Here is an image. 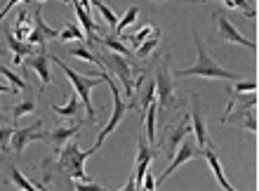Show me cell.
<instances>
[{"instance_id": "6da1fadb", "label": "cell", "mask_w": 259, "mask_h": 191, "mask_svg": "<svg viewBox=\"0 0 259 191\" xmlns=\"http://www.w3.org/2000/svg\"><path fill=\"white\" fill-rule=\"evenodd\" d=\"M193 43H196V52H198V62L193 64L191 68H179L175 71L172 75H177V78H184V75H200V78H222V81H240L238 73H233V71H226L222 68L210 55H207V50H205L203 41L193 33Z\"/></svg>"}, {"instance_id": "7a4b0ae2", "label": "cell", "mask_w": 259, "mask_h": 191, "mask_svg": "<svg viewBox=\"0 0 259 191\" xmlns=\"http://www.w3.org/2000/svg\"><path fill=\"white\" fill-rule=\"evenodd\" d=\"M95 146L88 151H82L80 146H78V137L75 139H68L66 144H64V149L59 151V163H57V168L64 172V175H68V177L73 179V182H88V172H85V161H88L92 154H95Z\"/></svg>"}, {"instance_id": "3957f363", "label": "cell", "mask_w": 259, "mask_h": 191, "mask_svg": "<svg viewBox=\"0 0 259 191\" xmlns=\"http://www.w3.org/2000/svg\"><path fill=\"white\" fill-rule=\"evenodd\" d=\"M50 59H52L57 66L62 68L64 73H66V78L71 81L73 90L78 92V97H80L82 106H85V111H88V118H90V121H97V111H95V106H92L90 92H92V88H97L99 83H104V75L102 73H97V75H80V73H75L71 66H66V64H64L59 57H50Z\"/></svg>"}, {"instance_id": "277c9868", "label": "cell", "mask_w": 259, "mask_h": 191, "mask_svg": "<svg viewBox=\"0 0 259 191\" xmlns=\"http://www.w3.org/2000/svg\"><path fill=\"white\" fill-rule=\"evenodd\" d=\"M99 73L104 75V83L111 88V95H113V113H111V118H109V123L102 128V132H99V137H97V142H95V149H99L104 142H106V137L113 132V130L120 125V121H123V116L127 113V109H132V102H123V97H120V92H118V85L113 83V78H111V73L106 71V68H102Z\"/></svg>"}, {"instance_id": "5b68a950", "label": "cell", "mask_w": 259, "mask_h": 191, "mask_svg": "<svg viewBox=\"0 0 259 191\" xmlns=\"http://www.w3.org/2000/svg\"><path fill=\"white\" fill-rule=\"evenodd\" d=\"M102 59V66L109 71V73H116L120 81H123V88H125V97H132L135 95V85H132V68H130V59L118 52H104L99 55Z\"/></svg>"}, {"instance_id": "8992f818", "label": "cell", "mask_w": 259, "mask_h": 191, "mask_svg": "<svg viewBox=\"0 0 259 191\" xmlns=\"http://www.w3.org/2000/svg\"><path fill=\"white\" fill-rule=\"evenodd\" d=\"M156 95H158V106H160V109H172V106H177L175 83H172V73H170V57H165L163 64L158 66Z\"/></svg>"}, {"instance_id": "52a82bcc", "label": "cell", "mask_w": 259, "mask_h": 191, "mask_svg": "<svg viewBox=\"0 0 259 191\" xmlns=\"http://www.w3.org/2000/svg\"><path fill=\"white\" fill-rule=\"evenodd\" d=\"M42 121H35V123L26 125V128H19L12 132V139H10V149H12V154L17 158L24 154V149H26V144L31 142H48V132H42Z\"/></svg>"}, {"instance_id": "ba28073f", "label": "cell", "mask_w": 259, "mask_h": 191, "mask_svg": "<svg viewBox=\"0 0 259 191\" xmlns=\"http://www.w3.org/2000/svg\"><path fill=\"white\" fill-rule=\"evenodd\" d=\"M214 19H217V33H219V41L224 43H233V45H243L247 50H254V41H247L245 35L238 33V28L233 26L231 21L226 19L224 14H214Z\"/></svg>"}, {"instance_id": "9c48e42d", "label": "cell", "mask_w": 259, "mask_h": 191, "mask_svg": "<svg viewBox=\"0 0 259 191\" xmlns=\"http://www.w3.org/2000/svg\"><path fill=\"white\" fill-rule=\"evenodd\" d=\"M198 154H200V149H198V144H193L191 139H184V142L179 144V149H177V154H175V156H172V163L167 165V170L163 172V175H160V177H158V184H163L165 179L170 177L172 172L177 170L179 165H184L186 161H191V158H196Z\"/></svg>"}, {"instance_id": "30bf717a", "label": "cell", "mask_w": 259, "mask_h": 191, "mask_svg": "<svg viewBox=\"0 0 259 191\" xmlns=\"http://www.w3.org/2000/svg\"><path fill=\"white\" fill-rule=\"evenodd\" d=\"M191 104H193V111H191V128L196 132V144L200 149L205 146H212L210 142V135H207V128H205V118H203V104H200V97L193 95L191 97Z\"/></svg>"}, {"instance_id": "8fae6325", "label": "cell", "mask_w": 259, "mask_h": 191, "mask_svg": "<svg viewBox=\"0 0 259 191\" xmlns=\"http://www.w3.org/2000/svg\"><path fill=\"white\" fill-rule=\"evenodd\" d=\"M153 151L146 146L142 137H139V142H137V168H135V189H144V177H146V170L151 168L153 163Z\"/></svg>"}, {"instance_id": "7c38bea8", "label": "cell", "mask_w": 259, "mask_h": 191, "mask_svg": "<svg viewBox=\"0 0 259 191\" xmlns=\"http://www.w3.org/2000/svg\"><path fill=\"white\" fill-rule=\"evenodd\" d=\"M191 132V116H184L182 121H179V125L175 130H167V139H165V154L167 156H175L177 154V149H179V144L186 139V135Z\"/></svg>"}, {"instance_id": "4fadbf2b", "label": "cell", "mask_w": 259, "mask_h": 191, "mask_svg": "<svg viewBox=\"0 0 259 191\" xmlns=\"http://www.w3.org/2000/svg\"><path fill=\"white\" fill-rule=\"evenodd\" d=\"M5 38H7V45H10V50H12V62H14V66H21L26 57L35 55V45H31V43H26V41H19V38H17V35H14L10 28L5 31Z\"/></svg>"}, {"instance_id": "5bb4252c", "label": "cell", "mask_w": 259, "mask_h": 191, "mask_svg": "<svg viewBox=\"0 0 259 191\" xmlns=\"http://www.w3.org/2000/svg\"><path fill=\"white\" fill-rule=\"evenodd\" d=\"M26 66L33 68L35 73H38V78H40V83H42V88H48L50 83H52V73H50V57H48V52H45V48H40L35 55L28 57Z\"/></svg>"}, {"instance_id": "9a60e30c", "label": "cell", "mask_w": 259, "mask_h": 191, "mask_svg": "<svg viewBox=\"0 0 259 191\" xmlns=\"http://www.w3.org/2000/svg\"><path fill=\"white\" fill-rule=\"evenodd\" d=\"M78 130H80V123L64 125V128L52 130V132H48V144L52 146V149H55V154H59V151L64 149V144H66L68 139H73V137L78 135Z\"/></svg>"}, {"instance_id": "2e32d148", "label": "cell", "mask_w": 259, "mask_h": 191, "mask_svg": "<svg viewBox=\"0 0 259 191\" xmlns=\"http://www.w3.org/2000/svg\"><path fill=\"white\" fill-rule=\"evenodd\" d=\"M200 156H205V161L210 163V168H212V172H214V177H217L219 186H222V189H226V191H233V184L229 182V179H226L224 170H222V163H219V158H217V151H214V146H205V149L200 151Z\"/></svg>"}, {"instance_id": "e0dca14e", "label": "cell", "mask_w": 259, "mask_h": 191, "mask_svg": "<svg viewBox=\"0 0 259 191\" xmlns=\"http://www.w3.org/2000/svg\"><path fill=\"white\" fill-rule=\"evenodd\" d=\"M71 41H88V35H85V31H82L80 24H75V21H68L66 26H64V31L59 33V43H71Z\"/></svg>"}, {"instance_id": "ac0fdd59", "label": "cell", "mask_w": 259, "mask_h": 191, "mask_svg": "<svg viewBox=\"0 0 259 191\" xmlns=\"http://www.w3.org/2000/svg\"><path fill=\"white\" fill-rule=\"evenodd\" d=\"M80 97H78V92H73V95L68 97V102L64 104V106H59V104H52V111H55L57 116H64V118H73L75 113H78V106H80Z\"/></svg>"}, {"instance_id": "d6986e66", "label": "cell", "mask_w": 259, "mask_h": 191, "mask_svg": "<svg viewBox=\"0 0 259 191\" xmlns=\"http://www.w3.org/2000/svg\"><path fill=\"white\" fill-rule=\"evenodd\" d=\"M31 31H33V24L28 21V12L21 10V12L17 14V21H14V35H17L19 41H28Z\"/></svg>"}, {"instance_id": "ffe728a7", "label": "cell", "mask_w": 259, "mask_h": 191, "mask_svg": "<svg viewBox=\"0 0 259 191\" xmlns=\"http://www.w3.org/2000/svg\"><path fill=\"white\" fill-rule=\"evenodd\" d=\"M33 28L38 31V33L45 38V41H50V38H59V33H57V28L48 26L45 24V19H42V10H40V3H38V10L33 12Z\"/></svg>"}, {"instance_id": "44dd1931", "label": "cell", "mask_w": 259, "mask_h": 191, "mask_svg": "<svg viewBox=\"0 0 259 191\" xmlns=\"http://www.w3.org/2000/svg\"><path fill=\"white\" fill-rule=\"evenodd\" d=\"M158 43H160V28H156V31H153V33H151L149 38H146V41L137 48V57H139V59H146V57H149L151 52L158 48Z\"/></svg>"}, {"instance_id": "7402d4cb", "label": "cell", "mask_w": 259, "mask_h": 191, "mask_svg": "<svg viewBox=\"0 0 259 191\" xmlns=\"http://www.w3.org/2000/svg\"><path fill=\"white\" fill-rule=\"evenodd\" d=\"M99 45H104L106 50H111V52H118V55H123V57H132V50H127L123 45V43L118 41V38H113V35H104V38H99Z\"/></svg>"}, {"instance_id": "603a6c76", "label": "cell", "mask_w": 259, "mask_h": 191, "mask_svg": "<svg viewBox=\"0 0 259 191\" xmlns=\"http://www.w3.org/2000/svg\"><path fill=\"white\" fill-rule=\"evenodd\" d=\"M153 31H156V28L151 26V24H146V26H142L139 31H137V33H130V35H127V33H123V35H118V38H123V41H130V43H132V48L137 50L144 41H146V38H149L151 33H153Z\"/></svg>"}, {"instance_id": "cb8c5ba5", "label": "cell", "mask_w": 259, "mask_h": 191, "mask_svg": "<svg viewBox=\"0 0 259 191\" xmlns=\"http://www.w3.org/2000/svg\"><path fill=\"white\" fill-rule=\"evenodd\" d=\"M156 111H158V99L151 102L149 109H146V137H149L151 144L156 142Z\"/></svg>"}, {"instance_id": "d4e9b609", "label": "cell", "mask_w": 259, "mask_h": 191, "mask_svg": "<svg viewBox=\"0 0 259 191\" xmlns=\"http://www.w3.org/2000/svg\"><path fill=\"white\" fill-rule=\"evenodd\" d=\"M71 52V57H78V59H82V62H90V64H97V66H102V59L95 55V52H90L85 45H73V48L68 50ZM104 68V66H102Z\"/></svg>"}, {"instance_id": "484cf974", "label": "cell", "mask_w": 259, "mask_h": 191, "mask_svg": "<svg viewBox=\"0 0 259 191\" xmlns=\"http://www.w3.org/2000/svg\"><path fill=\"white\" fill-rule=\"evenodd\" d=\"M92 7H97V10H99V12H102V17L104 19H106V24H109L111 28H113V31H116V26H118V14L113 12V10H111L109 5H104L102 0H92Z\"/></svg>"}, {"instance_id": "4316f807", "label": "cell", "mask_w": 259, "mask_h": 191, "mask_svg": "<svg viewBox=\"0 0 259 191\" xmlns=\"http://www.w3.org/2000/svg\"><path fill=\"white\" fill-rule=\"evenodd\" d=\"M137 17H139V7H130L127 12H125L123 19L118 21V26H116V31H113V33H116V35H123V33H125V28L132 26V24L137 21Z\"/></svg>"}, {"instance_id": "83f0119b", "label": "cell", "mask_w": 259, "mask_h": 191, "mask_svg": "<svg viewBox=\"0 0 259 191\" xmlns=\"http://www.w3.org/2000/svg\"><path fill=\"white\" fill-rule=\"evenodd\" d=\"M10 177H12L14 184L19 186V189H24V191H35V189H38V184H33V182H28V179L19 172V168H17V165H12V168H10Z\"/></svg>"}, {"instance_id": "f1b7e54d", "label": "cell", "mask_w": 259, "mask_h": 191, "mask_svg": "<svg viewBox=\"0 0 259 191\" xmlns=\"http://www.w3.org/2000/svg\"><path fill=\"white\" fill-rule=\"evenodd\" d=\"M0 75H5L7 81H10V85H12V88H17V92H19V90H28V83L24 81V78H19L14 71H10L7 66H3V64H0Z\"/></svg>"}, {"instance_id": "f546056e", "label": "cell", "mask_w": 259, "mask_h": 191, "mask_svg": "<svg viewBox=\"0 0 259 191\" xmlns=\"http://www.w3.org/2000/svg\"><path fill=\"white\" fill-rule=\"evenodd\" d=\"M35 111V99L33 97H28V99H24L21 104H17L12 109V118H21V116H28V113H33Z\"/></svg>"}, {"instance_id": "4dcf8cb0", "label": "cell", "mask_w": 259, "mask_h": 191, "mask_svg": "<svg viewBox=\"0 0 259 191\" xmlns=\"http://www.w3.org/2000/svg\"><path fill=\"white\" fill-rule=\"evenodd\" d=\"M257 90V83L254 81H236V88H233V95H245V92H254Z\"/></svg>"}, {"instance_id": "1f68e13d", "label": "cell", "mask_w": 259, "mask_h": 191, "mask_svg": "<svg viewBox=\"0 0 259 191\" xmlns=\"http://www.w3.org/2000/svg\"><path fill=\"white\" fill-rule=\"evenodd\" d=\"M75 189L78 191H102L104 186L97 184V182H92V179H88V182H75Z\"/></svg>"}, {"instance_id": "d6a6232c", "label": "cell", "mask_w": 259, "mask_h": 191, "mask_svg": "<svg viewBox=\"0 0 259 191\" xmlns=\"http://www.w3.org/2000/svg\"><path fill=\"white\" fill-rule=\"evenodd\" d=\"M12 132L14 130L12 128H0V146L3 149H10V139H12Z\"/></svg>"}, {"instance_id": "836d02e7", "label": "cell", "mask_w": 259, "mask_h": 191, "mask_svg": "<svg viewBox=\"0 0 259 191\" xmlns=\"http://www.w3.org/2000/svg\"><path fill=\"white\" fill-rule=\"evenodd\" d=\"M158 186V182L153 179V175H151V170H146V177H144V189H149V191H153Z\"/></svg>"}, {"instance_id": "e575fe53", "label": "cell", "mask_w": 259, "mask_h": 191, "mask_svg": "<svg viewBox=\"0 0 259 191\" xmlns=\"http://www.w3.org/2000/svg\"><path fill=\"white\" fill-rule=\"evenodd\" d=\"M19 3H24V0H7V5H5V7H3V10H0V21L5 19V14H7V12H10V10H12V7H14V5H19Z\"/></svg>"}, {"instance_id": "d590c367", "label": "cell", "mask_w": 259, "mask_h": 191, "mask_svg": "<svg viewBox=\"0 0 259 191\" xmlns=\"http://www.w3.org/2000/svg\"><path fill=\"white\" fill-rule=\"evenodd\" d=\"M0 123H7V116H3V113H0Z\"/></svg>"}, {"instance_id": "8d00e7d4", "label": "cell", "mask_w": 259, "mask_h": 191, "mask_svg": "<svg viewBox=\"0 0 259 191\" xmlns=\"http://www.w3.org/2000/svg\"><path fill=\"white\" fill-rule=\"evenodd\" d=\"M38 3H45V0H38ZM62 3H66V5H71V0H62Z\"/></svg>"}, {"instance_id": "74e56055", "label": "cell", "mask_w": 259, "mask_h": 191, "mask_svg": "<svg viewBox=\"0 0 259 191\" xmlns=\"http://www.w3.org/2000/svg\"><path fill=\"white\" fill-rule=\"evenodd\" d=\"M7 55V52H5V50H0V59H3V57H5Z\"/></svg>"}, {"instance_id": "f35d334b", "label": "cell", "mask_w": 259, "mask_h": 191, "mask_svg": "<svg viewBox=\"0 0 259 191\" xmlns=\"http://www.w3.org/2000/svg\"><path fill=\"white\" fill-rule=\"evenodd\" d=\"M3 154H5V149H3V146H0V156H3Z\"/></svg>"}, {"instance_id": "ab89813d", "label": "cell", "mask_w": 259, "mask_h": 191, "mask_svg": "<svg viewBox=\"0 0 259 191\" xmlns=\"http://www.w3.org/2000/svg\"><path fill=\"white\" fill-rule=\"evenodd\" d=\"M158 3H160V0H158Z\"/></svg>"}]
</instances>
